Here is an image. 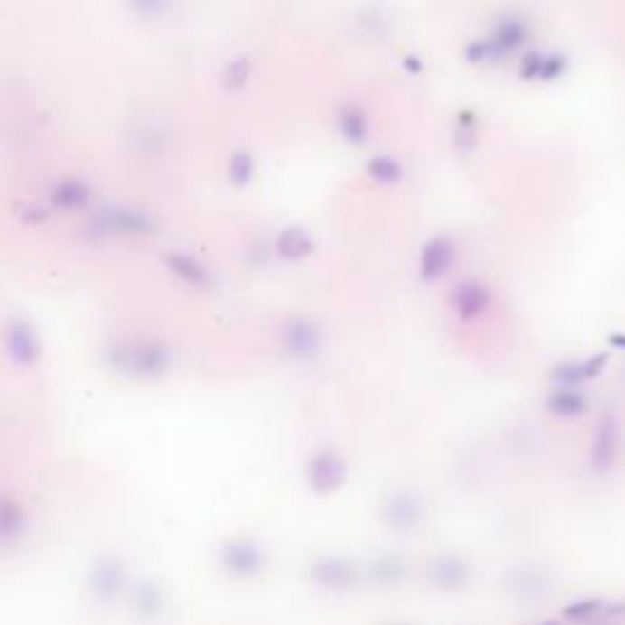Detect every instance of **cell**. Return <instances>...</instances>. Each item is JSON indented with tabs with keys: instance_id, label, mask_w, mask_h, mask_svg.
<instances>
[{
	"instance_id": "obj_1",
	"label": "cell",
	"mask_w": 625,
	"mask_h": 625,
	"mask_svg": "<svg viewBox=\"0 0 625 625\" xmlns=\"http://www.w3.org/2000/svg\"><path fill=\"white\" fill-rule=\"evenodd\" d=\"M378 518L391 533L411 535L428 518V503L415 491L401 489V491H394L384 499Z\"/></svg>"
},
{
	"instance_id": "obj_2",
	"label": "cell",
	"mask_w": 625,
	"mask_h": 625,
	"mask_svg": "<svg viewBox=\"0 0 625 625\" xmlns=\"http://www.w3.org/2000/svg\"><path fill=\"white\" fill-rule=\"evenodd\" d=\"M527 40V27L520 17H503L496 25L494 34L484 42H477L467 50V59L474 64L481 61H501L510 51L520 50Z\"/></svg>"
},
{
	"instance_id": "obj_3",
	"label": "cell",
	"mask_w": 625,
	"mask_h": 625,
	"mask_svg": "<svg viewBox=\"0 0 625 625\" xmlns=\"http://www.w3.org/2000/svg\"><path fill=\"white\" fill-rule=\"evenodd\" d=\"M89 230L96 235H107V238H142L152 235L156 230L154 222L147 215L135 210V208H106L93 215L89 222Z\"/></svg>"
},
{
	"instance_id": "obj_4",
	"label": "cell",
	"mask_w": 625,
	"mask_h": 625,
	"mask_svg": "<svg viewBox=\"0 0 625 625\" xmlns=\"http://www.w3.org/2000/svg\"><path fill=\"white\" fill-rule=\"evenodd\" d=\"M618 447H620V420L613 408H606L593 425L592 447H589V464L596 474H609L613 469Z\"/></svg>"
},
{
	"instance_id": "obj_5",
	"label": "cell",
	"mask_w": 625,
	"mask_h": 625,
	"mask_svg": "<svg viewBox=\"0 0 625 625\" xmlns=\"http://www.w3.org/2000/svg\"><path fill=\"white\" fill-rule=\"evenodd\" d=\"M308 576L312 584L328 592H352L362 584L364 572L347 557H321L308 567Z\"/></svg>"
},
{
	"instance_id": "obj_6",
	"label": "cell",
	"mask_w": 625,
	"mask_h": 625,
	"mask_svg": "<svg viewBox=\"0 0 625 625\" xmlns=\"http://www.w3.org/2000/svg\"><path fill=\"white\" fill-rule=\"evenodd\" d=\"M305 479H308L312 494H335L347 484V462L330 450L315 452L305 464Z\"/></svg>"
},
{
	"instance_id": "obj_7",
	"label": "cell",
	"mask_w": 625,
	"mask_h": 625,
	"mask_svg": "<svg viewBox=\"0 0 625 625\" xmlns=\"http://www.w3.org/2000/svg\"><path fill=\"white\" fill-rule=\"evenodd\" d=\"M428 582L440 592H460L471 582V564L460 555H437L428 562Z\"/></svg>"
},
{
	"instance_id": "obj_8",
	"label": "cell",
	"mask_w": 625,
	"mask_h": 625,
	"mask_svg": "<svg viewBox=\"0 0 625 625\" xmlns=\"http://www.w3.org/2000/svg\"><path fill=\"white\" fill-rule=\"evenodd\" d=\"M120 367H127L132 371H159L169 364V352L162 342L156 340H137L132 345H120L113 357Z\"/></svg>"
},
{
	"instance_id": "obj_9",
	"label": "cell",
	"mask_w": 625,
	"mask_h": 625,
	"mask_svg": "<svg viewBox=\"0 0 625 625\" xmlns=\"http://www.w3.org/2000/svg\"><path fill=\"white\" fill-rule=\"evenodd\" d=\"M281 345L296 359H311L321 352V328L308 318H294L281 328Z\"/></svg>"
},
{
	"instance_id": "obj_10",
	"label": "cell",
	"mask_w": 625,
	"mask_h": 625,
	"mask_svg": "<svg viewBox=\"0 0 625 625\" xmlns=\"http://www.w3.org/2000/svg\"><path fill=\"white\" fill-rule=\"evenodd\" d=\"M454 257H457V245H454L452 239L444 238V235L433 238L428 245L423 247V252H420V279L425 281V284H433V281L443 279L444 274L454 266Z\"/></svg>"
},
{
	"instance_id": "obj_11",
	"label": "cell",
	"mask_w": 625,
	"mask_h": 625,
	"mask_svg": "<svg viewBox=\"0 0 625 625\" xmlns=\"http://www.w3.org/2000/svg\"><path fill=\"white\" fill-rule=\"evenodd\" d=\"M5 350L10 359L20 367H30L40 357V338L27 321H13L5 328Z\"/></svg>"
},
{
	"instance_id": "obj_12",
	"label": "cell",
	"mask_w": 625,
	"mask_h": 625,
	"mask_svg": "<svg viewBox=\"0 0 625 625\" xmlns=\"http://www.w3.org/2000/svg\"><path fill=\"white\" fill-rule=\"evenodd\" d=\"M450 303L462 321H474L479 315H484L486 308L491 305V294L479 281H464L452 291Z\"/></svg>"
},
{
	"instance_id": "obj_13",
	"label": "cell",
	"mask_w": 625,
	"mask_h": 625,
	"mask_svg": "<svg viewBox=\"0 0 625 625\" xmlns=\"http://www.w3.org/2000/svg\"><path fill=\"white\" fill-rule=\"evenodd\" d=\"M609 362V354H593L584 362H562L552 369V381L557 388H579L589 378L599 377Z\"/></svg>"
},
{
	"instance_id": "obj_14",
	"label": "cell",
	"mask_w": 625,
	"mask_h": 625,
	"mask_svg": "<svg viewBox=\"0 0 625 625\" xmlns=\"http://www.w3.org/2000/svg\"><path fill=\"white\" fill-rule=\"evenodd\" d=\"M93 191L91 186L81 179H64V182L54 183V189L50 193V203L57 210H64V213H76V210H83V208L91 203Z\"/></svg>"
},
{
	"instance_id": "obj_15",
	"label": "cell",
	"mask_w": 625,
	"mask_h": 625,
	"mask_svg": "<svg viewBox=\"0 0 625 625\" xmlns=\"http://www.w3.org/2000/svg\"><path fill=\"white\" fill-rule=\"evenodd\" d=\"M166 269L176 276L179 281H183L186 286L193 288H208L210 286V272L203 262H198L196 257L186 255V252H169L164 255Z\"/></svg>"
},
{
	"instance_id": "obj_16",
	"label": "cell",
	"mask_w": 625,
	"mask_h": 625,
	"mask_svg": "<svg viewBox=\"0 0 625 625\" xmlns=\"http://www.w3.org/2000/svg\"><path fill=\"white\" fill-rule=\"evenodd\" d=\"M513 582H508V586L513 592L518 593V599H543L547 593L552 592V582L550 576L545 574L543 569L537 567H527V569H518L513 572L510 576Z\"/></svg>"
},
{
	"instance_id": "obj_17",
	"label": "cell",
	"mask_w": 625,
	"mask_h": 625,
	"mask_svg": "<svg viewBox=\"0 0 625 625\" xmlns=\"http://www.w3.org/2000/svg\"><path fill=\"white\" fill-rule=\"evenodd\" d=\"M545 406L557 418H579L589 408V401H586V396L579 388H555L547 396V404Z\"/></svg>"
},
{
	"instance_id": "obj_18",
	"label": "cell",
	"mask_w": 625,
	"mask_h": 625,
	"mask_svg": "<svg viewBox=\"0 0 625 625\" xmlns=\"http://www.w3.org/2000/svg\"><path fill=\"white\" fill-rule=\"evenodd\" d=\"M276 252L286 262H301L312 252V239L303 228H288L276 239Z\"/></svg>"
},
{
	"instance_id": "obj_19",
	"label": "cell",
	"mask_w": 625,
	"mask_h": 625,
	"mask_svg": "<svg viewBox=\"0 0 625 625\" xmlns=\"http://www.w3.org/2000/svg\"><path fill=\"white\" fill-rule=\"evenodd\" d=\"M338 130L350 145H364L369 137V123L362 107L345 106L338 113Z\"/></svg>"
},
{
	"instance_id": "obj_20",
	"label": "cell",
	"mask_w": 625,
	"mask_h": 625,
	"mask_svg": "<svg viewBox=\"0 0 625 625\" xmlns=\"http://www.w3.org/2000/svg\"><path fill=\"white\" fill-rule=\"evenodd\" d=\"M367 576H369V582H374L378 586H396L406 582L408 567L398 557H381V560H374L367 567Z\"/></svg>"
},
{
	"instance_id": "obj_21",
	"label": "cell",
	"mask_w": 625,
	"mask_h": 625,
	"mask_svg": "<svg viewBox=\"0 0 625 625\" xmlns=\"http://www.w3.org/2000/svg\"><path fill=\"white\" fill-rule=\"evenodd\" d=\"M603 616H611V603H606L603 599H579L562 609V618L574 625Z\"/></svg>"
},
{
	"instance_id": "obj_22",
	"label": "cell",
	"mask_w": 625,
	"mask_h": 625,
	"mask_svg": "<svg viewBox=\"0 0 625 625\" xmlns=\"http://www.w3.org/2000/svg\"><path fill=\"white\" fill-rule=\"evenodd\" d=\"M228 564L239 574H257L262 569V552L249 543L232 545L228 550Z\"/></svg>"
},
{
	"instance_id": "obj_23",
	"label": "cell",
	"mask_w": 625,
	"mask_h": 625,
	"mask_svg": "<svg viewBox=\"0 0 625 625\" xmlns=\"http://www.w3.org/2000/svg\"><path fill=\"white\" fill-rule=\"evenodd\" d=\"M367 172L374 182L384 183V186H394L404 179V164L391 156H374L367 164Z\"/></svg>"
},
{
	"instance_id": "obj_24",
	"label": "cell",
	"mask_w": 625,
	"mask_h": 625,
	"mask_svg": "<svg viewBox=\"0 0 625 625\" xmlns=\"http://www.w3.org/2000/svg\"><path fill=\"white\" fill-rule=\"evenodd\" d=\"M228 176H230L232 186H238V189H245L252 182V176H255V159H252L247 149H238L230 156Z\"/></svg>"
},
{
	"instance_id": "obj_25",
	"label": "cell",
	"mask_w": 625,
	"mask_h": 625,
	"mask_svg": "<svg viewBox=\"0 0 625 625\" xmlns=\"http://www.w3.org/2000/svg\"><path fill=\"white\" fill-rule=\"evenodd\" d=\"M249 71H252V69H249L247 59H235V61L225 69V74H222L225 89H228V91H238V89H242V86L247 83Z\"/></svg>"
},
{
	"instance_id": "obj_26",
	"label": "cell",
	"mask_w": 625,
	"mask_h": 625,
	"mask_svg": "<svg viewBox=\"0 0 625 625\" xmlns=\"http://www.w3.org/2000/svg\"><path fill=\"white\" fill-rule=\"evenodd\" d=\"M127 3L142 17H159L172 8V0H127Z\"/></svg>"
},
{
	"instance_id": "obj_27",
	"label": "cell",
	"mask_w": 625,
	"mask_h": 625,
	"mask_svg": "<svg viewBox=\"0 0 625 625\" xmlns=\"http://www.w3.org/2000/svg\"><path fill=\"white\" fill-rule=\"evenodd\" d=\"M543 59L545 54H540V51H530V54H526L523 61H520V76H523L526 81H537L540 69H543Z\"/></svg>"
},
{
	"instance_id": "obj_28",
	"label": "cell",
	"mask_w": 625,
	"mask_h": 625,
	"mask_svg": "<svg viewBox=\"0 0 625 625\" xmlns=\"http://www.w3.org/2000/svg\"><path fill=\"white\" fill-rule=\"evenodd\" d=\"M474 142H477V130H474L471 116L464 113V116L460 117V127H457V145L469 149V147H474Z\"/></svg>"
},
{
	"instance_id": "obj_29",
	"label": "cell",
	"mask_w": 625,
	"mask_h": 625,
	"mask_svg": "<svg viewBox=\"0 0 625 625\" xmlns=\"http://www.w3.org/2000/svg\"><path fill=\"white\" fill-rule=\"evenodd\" d=\"M562 71H564V59L557 57V54H547V57L543 59V69H540L537 81H552V79H557Z\"/></svg>"
},
{
	"instance_id": "obj_30",
	"label": "cell",
	"mask_w": 625,
	"mask_h": 625,
	"mask_svg": "<svg viewBox=\"0 0 625 625\" xmlns=\"http://www.w3.org/2000/svg\"><path fill=\"white\" fill-rule=\"evenodd\" d=\"M576 625H620V623H613V620H606V618H593V620H586V623H576Z\"/></svg>"
},
{
	"instance_id": "obj_31",
	"label": "cell",
	"mask_w": 625,
	"mask_h": 625,
	"mask_svg": "<svg viewBox=\"0 0 625 625\" xmlns=\"http://www.w3.org/2000/svg\"><path fill=\"white\" fill-rule=\"evenodd\" d=\"M533 625H562L557 618H550V620H540V623H533Z\"/></svg>"
},
{
	"instance_id": "obj_32",
	"label": "cell",
	"mask_w": 625,
	"mask_h": 625,
	"mask_svg": "<svg viewBox=\"0 0 625 625\" xmlns=\"http://www.w3.org/2000/svg\"><path fill=\"white\" fill-rule=\"evenodd\" d=\"M391 625H398V623H391Z\"/></svg>"
}]
</instances>
